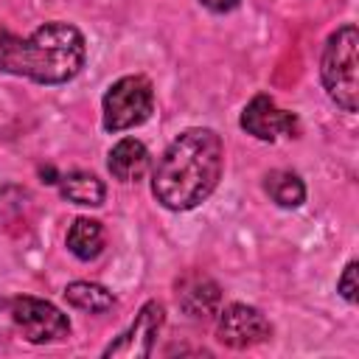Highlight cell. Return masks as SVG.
Instances as JSON below:
<instances>
[{
  "label": "cell",
  "instance_id": "cell-1",
  "mask_svg": "<svg viewBox=\"0 0 359 359\" xmlns=\"http://www.w3.org/2000/svg\"><path fill=\"white\" fill-rule=\"evenodd\" d=\"M224 165L222 137L208 126L180 132L151 171V194L165 210H194L219 185Z\"/></svg>",
  "mask_w": 359,
  "mask_h": 359
},
{
  "label": "cell",
  "instance_id": "cell-2",
  "mask_svg": "<svg viewBox=\"0 0 359 359\" xmlns=\"http://www.w3.org/2000/svg\"><path fill=\"white\" fill-rule=\"evenodd\" d=\"M84 59V34L70 22H42L28 36L0 28V73L36 84H65L81 73Z\"/></svg>",
  "mask_w": 359,
  "mask_h": 359
},
{
  "label": "cell",
  "instance_id": "cell-3",
  "mask_svg": "<svg viewBox=\"0 0 359 359\" xmlns=\"http://www.w3.org/2000/svg\"><path fill=\"white\" fill-rule=\"evenodd\" d=\"M320 81L342 112H356L359 98V31L353 22L337 28L320 56Z\"/></svg>",
  "mask_w": 359,
  "mask_h": 359
},
{
  "label": "cell",
  "instance_id": "cell-4",
  "mask_svg": "<svg viewBox=\"0 0 359 359\" xmlns=\"http://www.w3.org/2000/svg\"><path fill=\"white\" fill-rule=\"evenodd\" d=\"M154 109V87L146 76H121L112 81L101 98L104 129L126 132L140 126Z\"/></svg>",
  "mask_w": 359,
  "mask_h": 359
},
{
  "label": "cell",
  "instance_id": "cell-5",
  "mask_svg": "<svg viewBox=\"0 0 359 359\" xmlns=\"http://www.w3.org/2000/svg\"><path fill=\"white\" fill-rule=\"evenodd\" d=\"M6 314L11 320V325L34 345L42 342H56L65 339L70 334V320L67 314H62L53 303L42 300V297H31V294H20L6 300Z\"/></svg>",
  "mask_w": 359,
  "mask_h": 359
},
{
  "label": "cell",
  "instance_id": "cell-6",
  "mask_svg": "<svg viewBox=\"0 0 359 359\" xmlns=\"http://www.w3.org/2000/svg\"><path fill=\"white\" fill-rule=\"evenodd\" d=\"M238 126L264 143H275L278 137H297V132H300L297 115L289 109H280L275 104V98L266 93H258L247 101V107L241 109Z\"/></svg>",
  "mask_w": 359,
  "mask_h": 359
},
{
  "label": "cell",
  "instance_id": "cell-7",
  "mask_svg": "<svg viewBox=\"0 0 359 359\" xmlns=\"http://www.w3.org/2000/svg\"><path fill=\"white\" fill-rule=\"evenodd\" d=\"M216 337L222 345L244 351L252 345H261L272 337V325L269 320L247 303H230L219 311V323H216Z\"/></svg>",
  "mask_w": 359,
  "mask_h": 359
},
{
  "label": "cell",
  "instance_id": "cell-8",
  "mask_svg": "<svg viewBox=\"0 0 359 359\" xmlns=\"http://www.w3.org/2000/svg\"><path fill=\"white\" fill-rule=\"evenodd\" d=\"M165 323V309L157 300H146L140 306V311L135 314L132 325L104 348V356H126V359H143L151 356L154 351V339L160 334Z\"/></svg>",
  "mask_w": 359,
  "mask_h": 359
},
{
  "label": "cell",
  "instance_id": "cell-9",
  "mask_svg": "<svg viewBox=\"0 0 359 359\" xmlns=\"http://www.w3.org/2000/svg\"><path fill=\"white\" fill-rule=\"evenodd\" d=\"M222 303V292L216 286V280L205 278V275H185L177 283V306L182 309V314L188 320H208L219 311Z\"/></svg>",
  "mask_w": 359,
  "mask_h": 359
},
{
  "label": "cell",
  "instance_id": "cell-10",
  "mask_svg": "<svg viewBox=\"0 0 359 359\" xmlns=\"http://www.w3.org/2000/svg\"><path fill=\"white\" fill-rule=\"evenodd\" d=\"M149 149L137 137H121L107 154V168L118 182H137L149 171Z\"/></svg>",
  "mask_w": 359,
  "mask_h": 359
},
{
  "label": "cell",
  "instance_id": "cell-11",
  "mask_svg": "<svg viewBox=\"0 0 359 359\" xmlns=\"http://www.w3.org/2000/svg\"><path fill=\"white\" fill-rule=\"evenodd\" d=\"M67 250L79 258V261H95L104 250V224L98 219H90V216H79L70 230H67Z\"/></svg>",
  "mask_w": 359,
  "mask_h": 359
},
{
  "label": "cell",
  "instance_id": "cell-12",
  "mask_svg": "<svg viewBox=\"0 0 359 359\" xmlns=\"http://www.w3.org/2000/svg\"><path fill=\"white\" fill-rule=\"evenodd\" d=\"M59 194L73 202V205H81V208H98L104 205V196H107V188L104 182L90 174V171H70L59 180Z\"/></svg>",
  "mask_w": 359,
  "mask_h": 359
},
{
  "label": "cell",
  "instance_id": "cell-13",
  "mask_svg": "<svg viewBox=\"0 0 359 359\" xmlns=\"http://www.w3.org/2000/svg\"><path fill=\"white\" fill-rule=\"evenodd\" d=\"M264 191L266 196L278 205V208H300L306 202V185L303 180L294 174V171H286V168H275L264 177Z\"/></svg>",
  "mask_w": 359,
  "mask_h": 359
},
{
  "label": "cell",
  "instance_id": "cell-14",
  "mask_svg": "<svg viewBox=\"0 0 359 359\" xmlns=\"http://www.w3.org/2000/svg\"><path fill=\"white\" fill-rule=\"evenodd\" d=\"M65 300L79 309V311H87V314H104L115 306V294L101 286V283H93V280H73L65 286Z\"/></svg>",
  "mask_w": 359,
  "mask_h": 359
},
{
  "label": "cell",
  "instance_id": "cell-15",
  "mask_svg": "<svg viewBox=\"0 0 359 359\" xmlns=\"http://www.w3.org/2000/svg\"><path fill=\"white\" fill-rule=\"evenodd\" d=\"M356 261H348L345 264V269H342V275L337 278V292H339V297L345 300V303H356V292H359V283H356Z\"/></svg>",
  "mask_w": 359,
  "mask_h": 359
},
{
  "label": "cell",
  "instance_id": "cell-16",
  "mask_svg": "<svg viewBox=\"0 0 359 359\" xmlns=\"http://www.w3.org/2000/svg\"><path fill=\"white\" fill-rule=\"evenodd\" d=\"M208 11H213V14H224V11H233L241 0H199Z\"/></svg>",
  "mask_w": 359,
  "mask_h": 359
}]
</instances>
